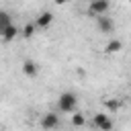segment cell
Wrapping results in <instances>:
<instances>
[{"instance_id": "cell-1", "label": "cell", "mask_w": 131, "mask_h": 131, "mask_svg": "<svg viewBox=\"0 0 131 131\" xmlns=\"http://www.w3.org/2000/svg\"><path fill=\"white\" fill-rule=\"evenodd\" d=\"M78 106V98L74 92H61L59 98H57V108L61 113H74Z\"/></svg>"}, {"instance_id": "cell-2", "label": "cell", "mask_w": 131, "mask_h": 131, "mask_svg": "<svg viewBox=\"0 0 131 131\" xmlns=\"http://www.w3.org/2000/svg\"><path fill=\"white\" fill-rule=\"evenodd\" d=\"M57 125H59V115H55V113H45V115L41 117V127H43L45 131H53Z\"/></svg>"}, {"instance_id": "cell-3", "label": "cell", "mask_w": 131, "mask_h": 131, "mask_svg": "<svg viewBox=\"0 0 131 131\" xmlns=\"http://www.w3.org/2000/svg\"><path fill=\"white\" fill-rule=\"evenodd\" d=\"M92 121H94V125L98 127V131H111V129H113V121H111L108 115H104V113H96Z\"/></svg>"}, {"instance_id": "cell-4", "label": "cell", "mask_w": 131, "mask_h": 131, "mask_svg": "<svg viewBox=\"0 0 131 131\" xmlns=\"http://www.w3.org/2000/svg\"><path fill=\"white\" fill-rule=\"evenodd\" d=\"M108 6H111V4H108L106 0H92V2H90V12H92L94 16H102V14L108 10Z\"/></svg>"}, {"instance_id": "cell-5", "label": "cell", "mask_w": 131, "mask_h": 131, "mask_svg": "<svg viewBox=\"0 0 131 131\" xmlns=\"http://www.w3.org/2000/svg\"><path fill=\"white\" fill-rule=\"evenodd\" d=\"M37 72H39V66H37L33 59H25V61H23V74H25V76L35 78V76H37Z\"/></svg>"}, {"instance_id": "cell-6", "label": "cell", "mask_w": 131, "mask_h": 131, "mask_svg": "<svg viewBox=\"0 0 131 131\" xmlns=\"http://www.w3.org/2000/svg\"><path fill=\"white\" fill-rule=\"evenodd\" d=\"M96 27H98L102 33H111L115 25H113V20H111L108 16H104V14H102V16H96Z\"/></svg>"}, {"instance_id": "cell-7", "label": "cell", "mask_w": 131, "mask_h": 131, "mask_svg": "<svg viewBox=\"0 0 131 131\" xmlns=\"http://www.w3.org/2000/svg\"><path fill=\"white\" fill-rule=\"evenodd\" d=\"M51 23H53V14H51V12H41V14L37 16V20H35V27L47 29Z\"/></svg>"}, {"instance_id": "cell-8", "label": "cell", "mask_w": 131, "mask_h": 131, "mask_svg": "<svg viewBox=\"0 0 131 131\" xmlns=\"http://www.w3.org/2000/svg\"><path fill=\"white\" fill-rule=\"evenodd\" d=\"M16 35H18V29H16L14 25H10V27H6V29L0 31V37H2L4 41H12V39H16Z\"/></svg>"}, {"instance_id": "cell-9", "label": "cell", "mask_w": 131, "mask_h": 131, "mask_svg": "<svg viewBox=\"0 0 131 131\" xmlns=\"http://www.w3.org/2000/svg\"><path fill=\"white\" fill-rule=\"evenodd\" d=\"M121 47H123V43H121L119 39H113V41L106 43L104 51H106V53H117V51H121Z\"/></svg>"}, {"instance_id": "cell-10", "label": "cell", "mask_w": 131, "mask_h": 131, "mask_svg": "<svg viewBox=\"0 0 131 131\" xmlns=\"http://www.w3.org/2000/svg\"><path fill=\"white\" fill-rule=\"evenodd\" d=\"M10 25H12L10 14H8L6 10H0V31H2V29H6V27H10Z\"/></svg>"}, {"instance_id": "cell-11", "label": "cell", "mask_w": 131, "mask_h": 131, "mask_svg": "<svg viewBox=\"0 0 131 131\" xmlns=\"http://www.w3.org/2000/svg\"><path fill=\"white\" fill-rule=\"evenodd\" d=\"M84 123H86V117L82 113H74L72 115V125L74 127H84Z\"/></svg>"}, {"instance_id": "cell-12", "label": "cell", "mask_w": 131, "mask_h": 131, "mask_svg": "<svg viewBox=\"0 0 131 131\" xmlns=\"http://www.w3.org/2000/svg\"><path fill=\"white\" fill-rule=\"evenodd\" d=\"M35 29H37V27H35L33 23H27V25L23 27V37H25V39H31V37L35 35Z\"/></svg>"}, {"instance_id": "cell-13", "label": "cell", "mask_w": 131, "mask_h": 131, "mask_svg": "<svg viewBox=\"0 0 131 131\" xmlns=\"http://www.w3.org/2000/svg\"><path fill=\"white\" fill-rule=\"evenodd\" d=\"M104 104H106V108H108V111H113V113H115V111H119V106H121V102H119V100H113V98H106V100H104Z\"/></svg>"}]
</instances>
